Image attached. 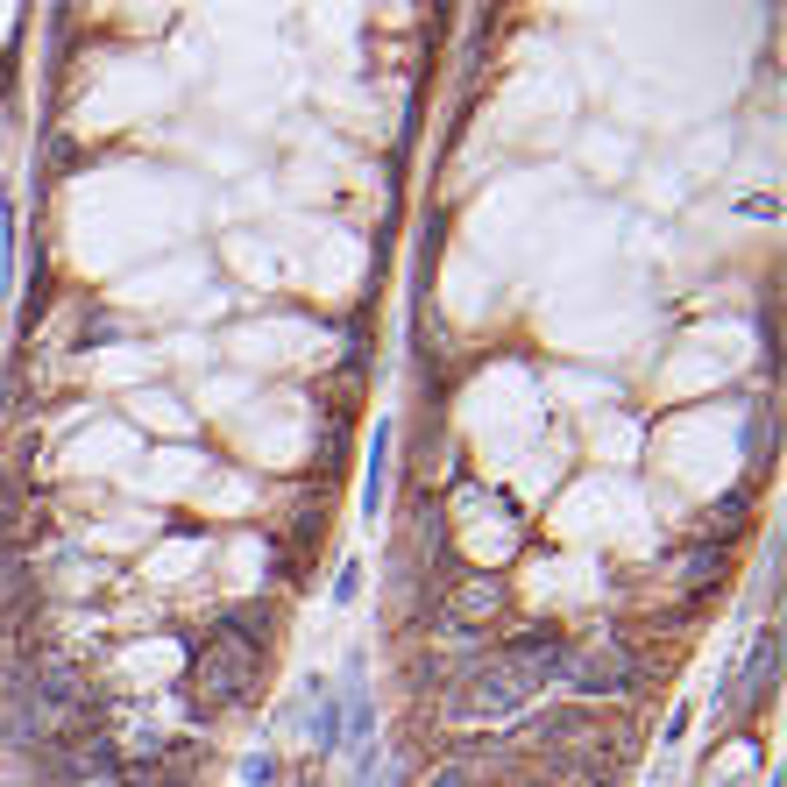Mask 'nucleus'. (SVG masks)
I'll return each mask as SVG.
<instances>
[{"label": "nucleus", "instance_id": "1", "mask_svg": "<svg viewBox=\"0 0 787 787\" xmlns=\"http://www.w3.org/2000/svg\"><path fill=\"white\" fill-rule=\"evenodd\" d=\"M561 660H568L561 632H532V639L497 646L490 660H476V667L454 681V695H447V724H461V731L511 724L518 710H532V695H539L546 681H561Z\"/></svg>", "mask_w": 787, "mask_h": 787}, {"label": "nucleus", "instance_id": "2", "mask_svg": "<svg viewBox=\"0 0 787 787\" xmlns=\"http://www.w3.org/2000/svg\"><path fill=\"white\" fill-rule=\"evenodd\" d=\"M249 688H256V646L234 632V624L206 632V646L192 660V695L206 710H234V702H249Z\"/></svg>", "mask_w": 787, "mask_h": 787}, {"label": "nucleus", "instance_id": "3", "mask_svg": "<svg viewBox=\"0 0 787 787\" xmlns=\"http://www.w3.org/2000/svg\"><path fill=\"white\" fill-rule=\"evenodd\" d=\"M561 674L575 681V688H624V681H632V653H624V646H575L568 660H561Z\"/></svg>", "mask_w": 787, "mask_h": 787}, {"label": "nucleus", "instance_id": "4", "mask_svg": "<svg viewBox=\"0 0 787 787\" xmlns=\"http://www.w3.org/2000/svg\"><path fill=\"white\" fill-rule=\"evenodd\" d=\"M497 603H504V589H497V582H468V589L454 596V617H461V624H490V617H497Z\"/></svg>", "mask_w": 787, "mask_h": 787}]
</instances>
